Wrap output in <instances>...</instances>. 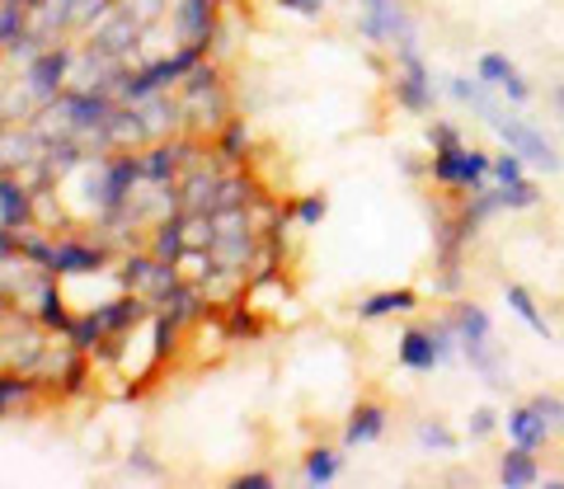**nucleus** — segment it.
Here are the masks:
<instances>
[{
    "label": "nucleus",
    "mask_w": 564,
    "mask_h": 489,
    "mask_svg": "<svg viewBox=\"0 0 564 489\" xmlns=\"http://www.w3.org/2000/svg\"><path fill=\"white\" fill-rule=\"evenodd\" d=\"M551 109H555V113H560V118H564V80H560V85H555V95H551Z\"/></svg>",
    "instance_id": "nucleus-36"
},
{
    "label": "nucleus",
    "mask_w": 564,
    "mask_h": 489,
    "mask_svg": "<svg viewBox=\"0 0 564 489\" xmlns=\"http://www.w3.org/2000/svg\"><path fill=\"white\" fill-rule=\"evenodd\" d=\"M503 302H508V311H513V316L532 329V335H541V339H551L555 329H551V320L541 316V306H536V296L527 292L522 283H503Z\"/></svg>",
    "instance_id": "nucleus-21"
},
{
    "label": "nucleus",
    "mask_w": 564,
    "mask_h": 489,
    "mask_svg": "<svg viewBox=\"0 0 564 489\" xmlns=\"http://www.w3.org/2000/svg\"><path fill=\"white\" fill-rule=\"evenodd\" d=\"M475 76H480L485 85H494V90H499V99L513 104V109L532 104V80H527V76L518 72V62L503 57V52H485V57L475 62Z\"/></svg>",
    "instance_id": "nucleus-10"
},
{
    "label": "nucleus",
    "mask_w": 564,
    "mask_h": 489,
    "mask_svg": "<svg viewBox=\"0 0 564 489\" xmlns=\"http://www.w3.org/2000/svg\"><path fill=\"white\" fill-rule=\"evenodd\" d=\"M33 6H39V0H29V10H33Z\"/></svg>",
    "instance_id": "nucleus-37"
},
{
    "label": "nucleus",
    "mask_w": 564,
    "mask_h": 489,
    "mask_svg": "<svg viewBox=\"0 0 564 489\" xmlns=\"http://www.w3.org/2000/svg\"><path fill=\"white\" fill-rule=\"evenodd\" d=\"M503 428H508V443L527 447V452H545V447L555 443V424L545 419V410L536 405V400H522V405L508 410Z\"/></svg>",
    "instance_id": "nucleus-11"
},
{
    "label": "nucleus",
    "mask_w": 564,
    "mask_h": 489,
    "mask_svg": "<svg viewBox=\"0 0 564 489\" xmlns=\"http://www.w3.org/2000/svg\"><path fill=\"white\" fill-rule=\"evenodd\" d=\"M217 325H221L226 344H240V339H263V335H269V316L250 306V296H236L231 306H221V311H217Z\"/></svg>",
    "instance_id": "nucleus-15"
},
{
    "label": "nucleus",
    "mask_w": 564,
    "mask_h": 489,
    "mask_svg": "<svg viewBox=\"0 0 564 489\" xmlns=\"http://www.w3.org/2000/svg\"><path fill=\"white\" fill-rule=\"evenodd\" d=\"M20 259V231H10V226H0V269L14 264Z\"/></svg>",
    "instance_id": "nucleus-33"
},
{
    "label": "nucleus",
    "mask_w": 564,
    "mask_h": 489,
    "mask_svg": "<svg viewBox=\"0 0 564 489\" xmlns=\"http://www.w3.org/2000/svg\"><path fill=\"white\" fill-rule=\"evenodd\" d=\"M423 142H429V151H443V146L466 142V137H462V128H456V122H447V118H433V122H429V132H423Z\"/></svg>",
    "instance_id": "nucleus-29"
},
{
    "label": "nucleus",
    "mask_w": 564,
    "mask_h": 489,
    "mask_svg": "<svg viewBox=\"0 0 564 489\" xmlns=\"http://www.w3.org/2000/svg\"><path fill=\"white\" fill-rule=\"evenodd\" d=\"M494 137L508 146V151H518L532 170H545V174H560L564 170V155L560 146L545 137L536 122H527V118H513V113H503L499 122H494Z\"/></svg>",
    "instance_id": "nucleus-8"
},
{
    "label": "nucleus",
    "mask_w": 564,
    "mask_h": 489,
    "mask_svg": "<svg viewBox=\"0 0 564 489\" xmlns=\"http://www.w3.org/2000/svg\"><path fill=\"white\" fill-rule=\"evenodd\" d=\"M489 165H494V155L480 146H466V142L429 151V180L437 188H452V194H475V188H485Z\"/></svg>",
    "instance_id": "nucleus-4"
},
{
    "label": "nucleus",
    "mask_w": 564,
    "mask_h": 489,
    "mask_svg": "<svg viewBox=\"0 0 564 489\" xmlns=\"http://www.w3.org/2000/svg\"><path fill=\"white\" fill-rule=\"evenodd\" d=\"M494 188L503 198V213H532V207H541V184H532L527 174L513 184H494Z\"/></svg>",
    "instance_id": "nucleus-25"
},
{
    "label": "nucleus",
    "mask_w": 564,
    "mask_h": 489,
    "mask_svg": "<svg viewBox=\"0 0 564 489\" xmlns=\"http://www.w3.org/2000/svg\"><path fill=\"white\" fill-rule=\"evenodd\" d=\"M278 480L269 470H245V476H231V489H273Z\"/></svg>",
    "instance_id": "nucleus-32"
},
{
    "label": "nucleus",
    "mask_w": 564,
    "mask_h": 489,
    "mask_svg": "<svg viewBox=\"0 0 564 489\" xmlns=\"http://www.w3.org/2000/svg\"><path fill=\"white\" fill-rule=\"evenodd\" d=\"M358 29L367 43H377L386 52L419 47V24L404 0H358Z\"/></svg>",
    "instance_id": "nucleus-5"
},
{
    "label": "nucleus",
    "mask_w": 564,
    "mask_h": 489,
    "mask_svg": "<svg viewBox=\"0 0 564 489\" xmlns=\"http://www.w3.org/2000/svg\"><path fill=\"white\" fill-rule=\"evenodd\" d=\"M462 358V339L447 316H437L433 325H404L400 329V344H395V362L404 372H437V367H452Z\"/></svg>",
    "instance_id": "nucleus-2"
},
{
    "label": "nucleus",
    "mask_w": 564,
    "mask_h": 489,
    "mask_svg": "<svg viewBox=\"0 0 564 489\" xmlns=\"http://www.w3.org/2000/svg\"><path fill=\"white\" fill-rule=\"evenodd\" d=\"M147 250L161 259V264H180V259L188 254V236H184V207L180 213H170L161 221H151V231H147Z\"/></svg>",
    "instance_id": "nucleus-17"
},
{
    "label": "nucleus",
    "mask_w": 564,
    "mask_h": 489,
    "mask_svg": "<svg viewBox=\"0 0 564 489\" xmlns=\"http://www.w3.org/2000/svg\"><path fill=\"white\" fill-rule=\"evenodd\" d=\"M33 320H39L52 339H66L70 335V320H76V306L66 302V283H57V273H43L39 278V292H33Z\"/></svg>",
    "instance_id": "nucleus-9"
},
{
    "label": "nucleus",
    "mask_w": 564,
    "mask_h": 489,
    "mask_svg": "<svg viewBox=\"0 0 564 489\" xmlns=\"http://www.w3.org/2000/svg\"><path fill=\"white\" fill-rule=\"evenodd\" d=\"M400 170L410 174V180H419V174H429V161H414V155H400Z\"/></svg>",
    "instance_id": "nucleus-35"
},
{
    "label": "nucleus",
    "mask_w": 564,
    "mask_h": 489,
    "mask_svg": "<svg viewBox=\"0 0 564 489\" xmlns=\"http://www.w3.org/2000/svg\"><path fill=\"white\" fill-rule=\"evenodd\" d=\"M170 43L174 47H207L221 29V0H170Z\"/></svg>",
    "instance_id": "nucleus-7"
},
{
    "label": "nucleus",
    "mask_w": 564,
    "mask_h": 489,
    "mask_svg": "<svg viewBox=\"0 0 564 489\" xmlns=\"http://www.w3.org/2000/svg\"><path fill=\"white\" fill-rule=\"evenodd\" d=\"M447 320H452V329H456V339H462V348L494 344V320H489V311H485L480 302H466V296H452Z\"/></svg>",
    "instance_id": "nucleus-16"
},
{
    "label": "nucleus",
    "mask_w": 564,
    "mask_h": 489,
    "mask_svg": "<svg viewBox=\"0 0 564 489\" xmlns=\"http://www.w3.org/2000/svg\"><path fill=\"white\" fill-rule=\"evenodd\" d=\"M419 447H429V452H456V447H462V438H456L452 428H443V424H419Z\"/></svg>",
    "instance_id": "nucleus-28"
},
{
    "label": "nucleus",
    "mask_w": 564,
    "mask_h": 489,
    "mask_svg": "<svg viewBox=\"0 0 564 489\" xmlns=\"http://www.w3.org/2000/svg\"><path fill=\"white\" fill-rule=\"evenodd\" d=\"M29 29H33L29 0H0V52H10Z\"/></svg>",
    "instance_id": "nucleus-23"
},
{
    "label": "nucleus",
    "mask_w": 564,
    "mask_h": 489,
    "mask_svg": "<svg viewBox=\"0 0 564 489\" xmlns=\"http://www.w3.org/2000/svg\"><path fill=\"white\" fill-rule=\"evenodd\" d=\"M419 311V292L414 287H386L358 302V320H395V316H414Z\"/></svg>",
    "instance_id": "nucleus-18"
},
{
    "label": "nucleus",
    "mask_w": 564,
    "mask_h": 489,
    "mask_svg": "<svg viewBox=\"0 0 564 489\" xmlns=\"http://www.w3.org/2000/svg\"><path fill=\"white\" fill-rule=\"evenodd\" d=\"M207 142H212V155H217L221 165H245V161H250L254 137H250V128H245V118H240V113H231L217 132L207 137Z\"/></svg>",
    "instance_id": "nucleus-19"
},
{
    "label": "nucleus",
    "mask_w": 564,
    "mask_h": 489,
    "mask_svg": "<svg viewBox=\"0 0 564 489\" xmlns=\"http://www.w3.org/2000/svg\"><path fill=\"white\" fill-rule=\"evenodd\" d=\"M128 466L137 470V476H141V480H165V466H161V461H155V457H151V452H141V447H137V452H132V457H128Z\"/></svg>",
    "instance_id": "nucleus-31"
},
{
    "label": "nucleus",
    "mask_w": 564,
    "mask_h": 489,
    "mask_svg": "<svg viewBox=\"0 0 564 489\" xmlns=\"http://www.w3.org/2000/svg\"><path fill=\"white\" fill-rule=\"evenodd\" d=\"M386 424H391V410L377 405V400H358L344 419V447H372L381 443Z\"/></svg>",
    "instance_id": "nucleus-14"
},
{
    "label": "nucleus",
    "mask_w": 564,
    "mask_h": 489,
    "mask_svg": "<svg viewBox=\"0 0 564 489\" xmlns=\"http://www.w3.org/2000/svg\"><path fill=\"white\" fill-rule=\"evenodd\" d=\"M522 174H527V161L518 151L503 146V155H494V165H489V184H513V180H522Z\"/></svg>",
    "instance_id": "nucleus-26"
},
{
    "label": "nucleus",
    "mask_w": 564,
    "mask_h": 489,
    "mask_svg": "<svg viewBox=\"0 0 564 489\" xmlns=\"http://www.w3.org/2000/svg\"><path fill=\"white\" fill-rule=\"evenodd\" d=\"M33 395H43V387L29 372H6V367H0V419L14 414V410H24Z\"/></svg>",
    "instance_id": "nucleus-22"
},
{
    "label": "nucleus",
    "mask_w": 564,
    "mask_h": 489,
    "mask_svg": "<svg viewBox=\"0 0 564 489\" xmlns=\"http://www.w3.org/2000/svg\"><path fill=\"white\" fill-rule=\"evenodd\" d=\"M470 438L475 443H485V438H494V428H499V410L494 405H480V410H470Z\"/></svg>",
    "instance_id": "nucleus-30"
},
{
    "label": "nucleus",
    "mask_w": 564,
    "mask_h": 489,
    "mask_svg": "<svg viewBox=\"0 0 564 489\" xmlns=\"http://www.w3.org/2000/svg\"><path fill=\"white\" fill-rule=\"evenodd\" d=\"M70 66H76V39L43 43V47L20 66V90L33 99V113H39L43 104H52V99H57L66 85H70Z\"/></svg>",
    "instance_id": "nucleus-3"
},
{
    "label": "nucleus",
    "mask_w": 564,
    "mask_h": 489,
    "mask_svg": "<svg viewBox=\"0 0 564 489\" xmlns=\"http://www.w3.org/2000/svg\"><path fill=\"white\" fill-rule=\"evenodd\" d=\"M545 476H541V452H527V447H513L499 457V485L508 489H536Z\"/></svg>",
    "instance_id": "nucleus-20"
},
{
    "label": "nucleus",
    "mask_w": 564,
    "mask_h": 489,
    "mask_svg": "<svg viewBox=\"0 0 564 489\" xmlns=\"http://www.w3.org/2000/svg\"><path fill=\"white\" fill-rule=\"evenodd\" d=\"M339 470H344V452H334V447H311L306 461H302V480H306V485H334V480H339Z\"/></svg>",
    "instance_id": "nucleus-24"
},
{
    "label": "nucleus",
    "mask_w": 564,
    "mask_h": 489,
    "mask_svg": "<svg viewBox=\"0 0 564 489\" xmlns=\"http://www.w3.org/2000/svg\"><path fill=\"white\" fill-rule=\"evenodd\" d=\"M395 57V72H391V95L404 113H419V118H429L437 109V80L429 72V62H423V52L419 47H400L391 52Z\"/></svg>",
    "instance_id": "nucleus-6"
},
{
    "label": "nucleus",
    "mask_w": 564,
    "mask_h": 489,
    "mask_svg": "<svg viewBox=\"0 0 564 489\" xmlns=\"http://www.w3.org/2000/svg\"><path fill=\"white\" fill-rule=\"evenodd\" d=\"M122 244L113 236H104L99 226H66L57 231V250H52V273L57 278H90L118 269Z\"/></svg>",
    "instance_id": "nucleus-1"
},
{
    "label": "nucleus",
    "mask_w": 564,
    "mask_h": 489,
    "mask_svg": "<svg viewBox=\"0 0 564 489\" xmlns=\"http://www.w3.org/2000/svg\"><path fill=\"white\" fill-rule=\"evenodd\" d=\"M447 90H452V99L462 104V109H470L480 122H489V128L508 113L503 99H499V90H494V85H485L480 76H475V80H470V76H447Z\"/></svg>",
    "instance_id": "nucleus-13"
},
{
    "label": "nucleus",
    "mask_w": 564,
    "mask_h": 489,
    "mask_svg": "<svg viewBox=\"0 0 564 489\" xmlns=\"http://www.w3.org/2000/svg\"><path fill=\"white\" fill-rule=\"evenodd\" d=\"M39 221V203H33V184L24 174L0 170V226L10 231H24V226Z\"/></svg>",
    "instance_id": "nucleus-12"
},
{
    "label": "nucleus",
    "mask_w": 564,
    "mask_h": 489,
    "mask_svg": "<svg viewBox=\"0 0 564 489\" xmlns=\"http://www.w3.org/2000/svg\"><path fill=\"white\" fill-rule=\"evenodd\" d=\"M325 213H329L325 194H306V198H296V203L288 207V217H292V221H302V226H321Z\"/></svg>",
    "instance_id": "nucleus-27"
},
{
    "label": "nucleus",
    "mask_w": 564,
    "mask_h": 489,
    "mask_svg": "<svg viewBox=\"0 0 564 489\" xmlns=\"http://www.w3.org/2000/svg\"><path fill=\"white\" fill-rule=\"evenodd\" d=\"M282 10H292V14H302V20H321L325 14V0H278Z\"/></svg>",
    "instance_id": "nucleus-34"
}]
</instances>
